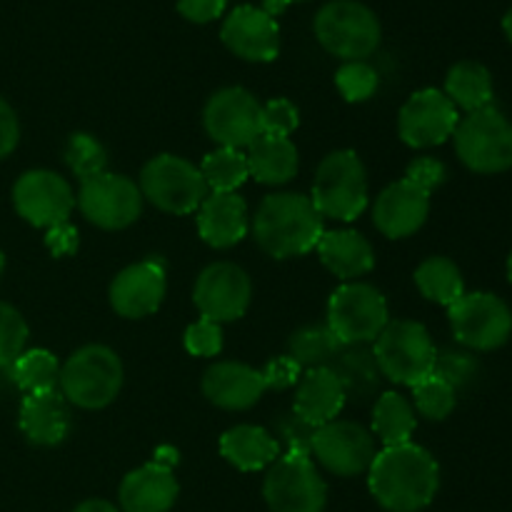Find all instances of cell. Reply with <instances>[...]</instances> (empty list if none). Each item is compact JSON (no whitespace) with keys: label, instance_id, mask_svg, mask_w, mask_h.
Instances as JSON below:
<instances>
[{"label":"cell","instance_id":"obj_2","mask_svg":"<svg viewBox=\"0 0 512 512\" xmlns=\"http://www.w3.org/2000/svg\"><path fill=\"white\" fill-rule=\"evenodd\" d=\"M323 218L303 193H273L263 198L253 218L255 243L275 260L300 258L318 248Z\"/></svg>","mask_w":512,"mask_h":512},{"label":"cell","instance_id":"obj_16","mask_svg":"<svg viewBox=\"0 0 512 512\" xmlns=\"http://www.w3.org/2000/svg\"><path fill=\"white\" fill-rule=\"evenodd\" d=\"M253 298V283L248 273L235 263L208 265L195 280L193 303L200 310V315L215 323H230L240 320L250 308Z\"/></svg>","mask_w":512,"mask_h":512},{"label":"cell","instance_id":"obj_37","mask_svg":"<svg viewBox=\"0 0 512 512\" xmlns=\"http://www.w3.org/2000/svg\"><path fill=\"white\" fill-rule=\"evenodd\" d=\"M458 393L438 375H428L413 385V408L428 420H445L455 410Z\"/></svg>","mask_w":512,"mask_h":512},{"label":"cell","instance_id":"obj_5","mask_svg":"<svg viewBox=\"0 0 512 512\" xmlns=\"http://www.w3.org/2000/svg\"><path fill=\"white\" fill-rule=\"evenodd\" d=\"M373 355L383 378L413 388L415 383L433 375L438 350L423 323L390 320L375 338Z\"/></svg>","mask_w":512,"mask_h":512},{"label":"cell","instance_id":"obj_32","mask_svg":"<svg viewBox=\"0 0 512 512\" xmlns=\"http://www.w3.org/2000/svg\"><path fill=\"white\" fill-rule=\"evenodd\" d=\"M345 345L340 343L338 335L330 330L328 323H313L295 330L288 340V355L300 365V368H328Z\"/></svg>","mask_w":512,"mask_h":512},{"label":"cell","instance_id":"obj_47","mask_svg":"<svg viewBox=\"0 0 512 512\" xmlns=\"http://www.w3.org/2000/svg\"><path fill=\"white\" fill-rule=\"evenodd\" d=\"M20 140L18 115L5 98H0V160L8 158Z\"/></svg>","mask_w":512,"mask_h":512},{"label":"cell","instance_id":"obj_23","mask_svg":"<svg viewBox=\"0 0 512 512\" xmlns=\"http://www.w3.org/2000/svg\"><path fill=\"white\" fill-rule=\"evenodd\" d=\"M25 438L40 448L60 445L70 433V403L60 390L25 395L18 413Z\"/></svg>","mask_w":512,"mask_h":512},{"label":"cell","instance_id":"obj_30","mask_svg":"<svg viewBox=\"0 0 512 512\" xmlns=\"http://www.w3.org/2000/svg\"><path fill=\"white\" fill-rule=\"evenodd\" d=\"M445 95L450 103L465 113H475L493 105V75L483 63L460 60L445 78Z\"/></svg>","mask_w":512,"mask_h":512},{"label":"cell","instance_id":"obj_50","mask_svg":"<svg viewBox=\"0 0 512 512\" xmlns=\"http://www.w3.org/2000/svg\"><path fill=\"white\" fill-rule=\"evenodd\" d=\"M73 512H120V510L115 508L113 503H108V500L93 498V500H85V503H80Z\"/></svg>","mask_w":512,"mask_h":512},{"label":"cell","instance_id":"obj_51","mask_svg":"<svg viewBox=\"0 0 512 512\" xmlns=\"http://www.w3.org/2000/svg\"><path fill=\"white\" fill-rule=\"evenodd\" d=\"M290 3H300V0H263V10L275 18V15L283 13Z\"/></svg>","mask_w":512,"mask_h":512},{"label":"cell","instance_id":"obj_38","mask_svg":"<svg viewBox=\"0 0 512 512\" xmlns=\"http://www.w3.org/2000/svg\"><path fill=\"white\" fill-rule=\"evenodd\" d=\"M378 70L365 60H350L335 73V85L348 103H365L378 90Z\"/></svg>","mask_w":512,"mask_h":512},{"label":"cell","instance_id":"obj_54","mask_svg":"<svg viewBox=\"0 0 512 512\" xmlns=\"http://www.w3.org/2000/svg\"><path fill=\"white\" fill-rule=\"evenodd\" d=\"M508 278H510V283H512V253H510V258H508Z\"/></svg>","mask_w":512,"mask_h":512},{"label":"cell","instance_id":"obj_13","mask_svg":"<svg viewBox=\"0 0 512 512\" xmlns=\"http://www.w3.org/2000/svg\"><path fill=\"white\" fill-rule=\"evenodd\" d=\"M260 108L263 105L258 103V98L250 90L240 88V85H230V88L218 90L205 103V133L220 148H248L255 138L263 135V128H260Z\"/></svg>","mask_w":512,"mask_h":512},{"label":"cell","instance_id":"obj_9","mask_svg":"<svg viewBox=\"0 0 512 512\" xmlns=\"http://www.w3.org/2000/svg\"><path fill=\"white\" fill-rule=\"evenodd\" d=\"M338 340L343 345H368L375 343L388 318V300L375 285L343 283L328 300V320Z\"/></svg>","mask_w":512,"mask_h":512},{"label":"cell","instance_id":"obj_10","mask_svg":"<svg viewBox=\"0 0 512 512\" xmlns=\"http://www.w3.org/2000/svg\"><path fill=\"white\" fill-rule=\"evenodd\" d=\"M265 503L273 512H323L328 488L308 453H285L268 468Z\"/></svg>","mask_w":512,"mask_h":512},{"label":"cell","instance_id":"obj_35","mask_svg":"<svg viewBox=\"0 0 512 512\" xmlns=\"http://www.w3.org/2000/svg\"><path fill=\"white\" fill-rule=\"evenodd\" d=\"M200 173L210 193H235L250 178L248 158L235 148H218L205 155Z\"/></svg>","mask_w":512,"mask_h":512},{"label":"cell","instance_id":"obj_41","mask_svg":"<svg viewBox=\"0 0 512 512\" xmlns=\"http://www.w3.org/2000/svg\"><path fill=\"white\" fill-rule=\"evenodd\" d=\"M273 438L278 440V445H285V453H308L310 455V443H313L315 428H310L305 420H300L298 415L290 410L283 413L273 423Z\"/></svg>","mask_w":512,"mask_h":512},{"label":"cell","instance_id":"obj_40","mask_svg":"<svg viewBox=\"0 0 512 512\" xmlns=\"http://www.w3.org/2000/svg\"><path fill=\"white\" fill-rule=\"evenodd\" d=\"M433 373L448 385H453L455 393H458V390L470 388L475 383L480 373V363L470 353H463V350H445L435 358Z\"/></svg>","mask_w":512,"mask_h":512},{"label":"cell","instance_id":"obj_43","mask_svg":"<svg viewBox=\"0 0 512 512\" xmlns=\"http://www.w3.org/2000/svg\"><path fill=\"white\" fill-rule=\"evenodd\" d=\"M300 123V113L295 103L288 98H275L260 108V128L263 135H280V138H290Z\"/></svg>","mask_w":512,"mask_h":512},{"label":"cell","instance_id":"obj_36","mask_svg":"<svg viewBox=\"0 0 512 512\" xmlns=\"http://www.w3.org/2000/svg\"><path fill=\"white\" fill-rule=\"evenodd\" d=\"M65 163L73 170L75 178L83 183V180L105 173V168H108V153L100 145V140L93 138L90 133H73L68 145H65Z\"/></svg>","mask_w":512,"mask_h":512},{"label":"cell","instance_id":"obj_39","mask_svg":"<svg viewBox=\"0 0 512 512\" xmlns=\"http://www.w3.org/2000/svg\"><path fill=\"white\" fill-rule=\"evenodd\" d=\"M28 343V323L8 303H0V368H10Z\"/></svg>","mask_w":512,"mask_h":512},{"label":"cell","instance_id":"obj_14","mask_svg":"<svg viewBox=\"0 0 512 512\" xmlns=\"http://www.w3.org/2000/svg\"><path fill=\"white\" fill-rule=\"evenodd\" d=\"M310 455H315V460L338 478H353V475L368 473L378 450H375L373 433L363 425L350 423V420H333L315 428Z\"/></svg>","mask_w":512,"mask_h":512},{"label":"cell","instance_id":"obj_25","mask_svg":"<svg viewBox=\"0 0 512 512\" xmlns=\"http://www.w3.org/2000/svg\"><path fill=\"white\" fill-rule=\"evenodd\" d=\"M118 498L123 512H168L178 500V480L173 470L148 463L125 475Z\"/></svg>","mask_w":512,"mask_h":512},{"label":"cell","instance_id":"obj_33","mask_svg":"<svg viewBox=\"0 0 512 512\" xmlns=\"http://www.w3.org/2000/svg\"><path fill=\"white\" fill-rule=\"evenodd\" d=\"M415 285H418V290L425 298L438 305H445V308L455 305L465 295L460 268L450 258H443V255H433V258L423 260L418 265Z\"/></svg>","mask_w":512,"mask_h":512},{"label":"cell","instance_id":"obj_31","mask_svg":"<svg viewBox=\"0 0 512 512\" xmlns=\"http://www.w3.org/2000/svg\"><path fill=\"white\" fill-rule=\"evenodd\" d=\"M415 425H418L415 408L405 395L383 393L375 400L373 433L385 448L410 443V438L415 433Z\"/></svg>","mask_w":512,"mask_h":512},{"label":"cell","instance_id":"obj_19","mask_svg":"<svg viewBox=\"0 0 512 512\" xmlns=\"http://www.w3.org/2000/svg\"><path fill=\"white\" fill-rule=\"evenodd\" d=\"M225 48L250 63H270L280 53V28L273 15L255 5H238L220 28Z\"/></svg>","mask_w":512,"mask_h":512},{"label":"cell","instance_id":"obj_22","mask_svg":"<svg viewBox=\"0 0 512 512\" xmlns=\"http://www.w3.org/2000/svg\"><path fill=\"white\" fill-rule=\"evenodd\" d=\"M248 203L238 193H208L198 208V233L215 250H228L248 235Z\"/></svg>","mask_w":512,"mask_h":512},{"label":"cell","instance_id":"obj_29","mask_svg":"<svg viewBox=\"0 0 512 512\" xmlns=\"http://www.w3.org/2000/svg\"><path fill=\"white\" fill-rule=\"evenodd\" d=\"M328 368L338 375L348 398L363 403V400L373 398L378 393L383 373H380L378 363H375L373 350L363 348V345H345Z\"/></svg>","mask_w":512,"mask_h":512},{"label":"cell","instance_id":"obj_3","mask_svg":"<svg viewBox=\"0 0 512 512\" xmlns=\"http://www.w3.org/2000/svg\"><path fill=\"white\" fill-rule=\"evenodd\" d=\"M313 200L320 218L350 220L360 218L368 208V173L355 150H335L320 160L313 180Z\"/></svg>","mask_w":512,"mask_h":512},{"label":"cell","instance_id":"obj_7","mask_svg":"<svg viewBox=\"0 0 512 512\" xmlns=\"http://www.w3.org/2000/svg\"><path fill=\"white\" fill-rule=\"evenodd\" d=\"M455 153L473 173L493 175L512 168V123L495 105L460 118Z\"/></svg>","mask_w":512,"mask_h":512},{"label":"cell","instance_id":"obj_45","mask_svg":"<svg viewBox=\"0 0 512 512\" xmlns=\"http://www.w3.org/2000/svg\"><path fill=\"white\" fill-rule=\"evenodd\" d=\"M405 178H408L413 185H418L420 190H425V193H433L435 188H440V185L445 183L448 170H445V165L440 163V160L428 158V155H425V158H415L413 163L408 165Z\"/></svg>","mask_w":512,"mask_h":512},{"label":"cell","instance_id":"obj_27","mask_svg":"<svg viewBox=\"0 0 512 512\" xmlns=\"http://www.w3.org/2000/svg\"><path fill=\"white\" fill-rule=\"evenodd\" d=\"M220 455L243 473L270 468L280 458V445L268 428L235 425L220 438Z\"/></svg>","mask_w":512,"mask_h":512},{"label":"cell","instance_id":"obj_24","mask_svg":"<svg viewBox=\"0 0 512 512\" xmlns=\"http://www.w3.org/2000/svg\"><path fill=\"white\" fill-rule=\"evenodd\" d=\"M345 403H348V395H345L338 375L330 368H313L298 380L293 413L305 420L310 428H320V425L333 423Z\"/></svg>","mask_w":512,"mask_h":512},{"label":"cell","instance_id":"obj_15","mask_svg":"<svg viewBox=\"0 0 512 512\" xmlns=\"http://www.w3.org/2000/svg\"><path fill=\"white\" fill-rule=\"evenodd\" d=\"M13 203L25 223L48 230L68 223L75 208V195L63 175L53 170H28L15 183Z\"/></svg>","mask_w":512,"mask_h":512},{"label":"cell","instance_id":"obj_34","mask_svg":"<svg viewBox=\"0 0 512 512\" xmlns=\"http://www.w3.org/2000/svg\"><path fill=\"white\" fill-rule=\"evenodd\" d=\"M10 373H13L15 385H18L25 395L58 390L60 365L58 358H55L50 350H25V353L10 365Z\"/></svg>","mask_w":512,"mask_h":512},{"label":"cell","instance_id":"obj_8","mask_svg":"<svg viewBox=\"0 0 512 512\" xmlns=\"http://www.w3.org/2000/svg\"><path fill=\"white\" fill-rule=\"evenodd\" d=\"M140 193L158 210L170 215H190L208 198L203 173L180 155H155L140 170Z\"/></svg>","mask_w":512,"mask_h":512},{"label":"cell","instance_id":"obj_1","mask_svg":"<svg viewBox=\"0 0 512 512\" xmlns=\"http://www.w3.org/2000/svg\"><path fill=\"white\" fill-rule=\"evenodd\" d=\"M368 488L388 512H420L438 495V460L415 443L383 448L368 468Z\"/></svg>","mask_w":512,"mask_h":512},{"label":"cell","instance_id":"obj_26","mask_svg":"<svg viewBox=\"0 0 512 512\" xmlns=\"http://www.w3.org/2000/svg\"><path fill=\"white\" fill-rule=\"evenodd\" d=\"M318 258L343 283L363 278L375 268V250L358 230H330L318 243Z\"/></svg>","mask_w":512,"mask_h":512},{"label":"cell","instance_id":"obj_44","mask_svg":"<svg viewBox=\"0 0 512 512\" xmlns=\"http://www.w3.org/2000/svg\"><path fill=\"white\" fill-rule=\"evenodd\" d=\"M260 373H263L265 388L268 390H288L293 385H298V380L303 378V368L290 355L273 358Z\"/></svg>","mask_w":512,"mask_h":512},{"label":"cell","instance_id":"obj_21","mask_svg":"<svg viewBox=\"0 0 512 512\" xmlns=\"http://www.w3.org/2000/svg\"><path fill=\"white\" fill-rule=\"evenodd\" d=\"M265 390L263 373L235 360L210 365L203 375V395L223 410H250Z\"/></svg>","mask_w":512,"mask_h":512},{"label":"cell","instance_id":"obj_6","mask_svg":"<svg viewBox=\"0 0 512 512\" xmlns=\"http://www.w3.org/2000/svg\"><path fill=\"white\" fill-rule=\"evenodd\" d=\"M380 20L358 0H333L315 15V38L335 58L365 60L380 45Z\"/></svg>","mask_w":512,"mask_h":512},{"label":"cell","instance_id":"obj_46","mask_svg":"<svg viewBox=\"0 0 512 512\" xmlns=\"http://www.w3.org/2000/svg\"><path fill=\"white\" fill-rule=\"evenodd\" d=\"M228 0H178V13L190 23H210L220 18Z\"/></svg>","mask_w":512,"mask_h":512},{"label":"cell","instance_id":"obj_17","mask_svg":"<svg viewBox=\"0 0 512 512\" xmlns=\"http://www.w3.org/2000/svg\"><path fill=\"white\" fill-rule=\"evenodd\" d=\"M460 113L443 90L425 88L408 98L400 108L398 133L410 148H433L453 138Z\"/></svg>","mask_w":512,"mask_h":512},{"label":"cell","instance_id":"obj_11","mask_svg":"<svg viewBox=\"0 0 512 512\" xmlns=\"http://www.w3.org/2000/svg\"><path fill=\"white\" fill-rule=\"evenodd\" d=\"M78 208L85 218L103 230H125L143 213V193L125 175L100 173L80 183Z\"/></svg>","mask_w":512,"mask_h":512},{"label":"cell","instance_id":"obj_28","mask_svg":"<svg viewBox=\"0 0 512 512\" xmlns=\"http://www.w3.org/2000/svg\"><path fill=\"white\" fill-rule=\"evenodd\" d=\"M248 170L258 183L285 185L298 173V148L290 138L260 135L248 145Z\"/></svg>","mask_w":512,"mask_h":512},{"label":"cell","instance_id":"obj_42","mask_svg":"<svg viewBox=\"0 0 512 512\" xmlns=\"http://www.w3.org/2000/svg\"><path fill=\"white\" fill-rule=\"evenodd\" d=\"M183 343L185 350L195 358H215L223 350V328L215 320L200 318L198 323L185 330Z\"/></svg>","mask_w":512,"mask_h":512},{"label":"cell","instance_id":"obj_4","mask_svg":"<svg viewBox=\"0 0 512 512\" xmlns=\"http://www.w3.org/2000/svg\"><path fill=\"white\" fill-rule=\"evenodd\" d=\"M123 388V363L108 345H83L60 368L58 390L83 410L108 408Z\"/></svg>","mask_w":512,"mask_h":512},{"label":"cell","instance_id":"obj_20","mask_svg":"<svg viewBox=\"0 0 512 512\" xmlns=\"http://www.w3.org/2000/svg\"><path fill=\"white\" fill-rule=\"evenodd\" d=\"M430 215V193L420 190L408 178L390 183L375 198L373 223L385 238L400 240L418 233Z\"/></svg>","mask_w":512,"mask_h":512},{"label":"cell","instance_id":"obj_48","mask_svg":"<svg viewBox=\"0 0 512 512\" xmlns=\"http://www.w3.org/2000/svg\"><path fill=\"white\" fill-rule=\"evenodd\" d=\"M45 245H48V250L55 258L73 255L75 250H78V230L70 223L53 225V228H48V233H45Z\"/></svg>","mask_w":512,"mask_h":512},{"label":"cell","instance_id":"obj_18","mask_svg":"<svg viewBox=\"0 0 512 512\" xmlns=\"http://www.w3.org/2000/svg\"><path fill=\"white\" fill-rule=\"evenodd\" d=\"M165 290H168V278H165L163 260H140L115 275L110 283V305L123 318H148L160 308Z\"/></svg>","mask_w":512,"mask_h":512},{"label":"cell","instance_id":"obj_12","mask_svg":"<svg viewBox=\"0 0 512 512\" xmlns=\"http://www.w3.org/2000/svg\"><path fill=\"white\" fill-rule=\"evenodd\" d=\"M455 340L470 350L500 348L512 333V313L493 293H465L448 308Z\"/></svg>","mask_w":512,"mask_h":512},{"label":"cell","instance_id":"obj_53","mask_svg":"<svg viewBox=\"0 0 512 512\" xmlns=\"http://www.w3.org/2000/svg\"><path fill=\"white\" fill-rule=\"evenodd\" d=\"M3 270H5V255L3 250H0V275H3Z\"/></svg>","mask_w":512,"mask_h":512},{"label":"cell","instance_id":"obj_49","mask_svg":"<svg viewBox=\"0 0 512 512\" xmlns=\"http://www.w3.org/2000/svg\"><path fill=\"white\" fill-rule=\"evenodd\" d=\"M153 463L173 470L175 465H178V450H175L173 445H160V448H155V453H153Z\"/></svg>","mask_w":512,"mask_h":512},{"label":"cell","instance_id":"obj_52","mask_svg":"<svg viewBox=\"0 0 512 512\" xmlns=\"http://www.w3.org/2000/svg\"><path fill=\"white\" fill-rule=\"evenodd\" d=\"M503 30H505V35H508V40L512 43V8L508 10V13H505V18H503Z\"/></svg>","mask_w":512,"mask_h":512}]
</instances>
